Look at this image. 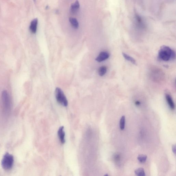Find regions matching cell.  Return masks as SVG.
Listing matches in <instances>:
<instances>
[{
  "label": "cell",
  "mask_w": 176,
  "mask_h": 176,
  "mask_svg": "<svg viewBox=\"0 0 176 176\" xmlns=\"http://www.w3.org/2000/svg\"><path fill=\"white\" fill-rule=\"evenodd\" d=\"M135 174L139 176H145V173L143 168H139L135 170Z\"/></svg>",
  "instance_id": "4fadbf2b"
},
{
  "label": "cell",
  "mask_w": 176,
  "mask_h": 176,
  "mask_svg": "<svg viewBox=\"0 0 176 176\" xmlns=\"http://www.w3.org/2000/svg\"><path fill=\"white\" fill-rule=\"evenodd\" d=\"M122 54L123 57L126 60L130 61L131 63L135 64V65H136V62L134 59L125 53H123Z\"/></svg>",
  "instance_id": "8fae6325"
},
{
  "label": "cell",
  "mask_w": 176,
  "mask_h": 176,
  "mask_svg": "<svg viewBox=\"0 0 176 176\" xmlns=\"http://www.w3.org/2000/svg\"><path fill=\"white\" fill-rule=\"evenodd\" d=\"M158 56L160 60L168 61L175 59V53L169 47L163 46H161L158 51Z\"/></svg>",
  "instance_id": "6da1fadb"
},
{
  "label": "cell",
  "mask_w": 176,
  "mask_h": 176,
  "mask_svg": "<svg viewBox=\"0 0 176 176\" xmlns=\"http://www.w3.org/2000/svg\"><path fill=\"white\" fill-rule=\"evenodd\" d=\"M125 117L123 116L120 119V127L121 130H123L125 129Z\"/></svg>",
  "instance_id": "5bb4252c"
},
{
  "label": "cell",
  "mask_w": 176,
  "mask_h": 176,
  "mask_svg": "<svg viewBox=\"0 0 176 176\" xmlns=\"http://www.w3.org/2000/svg\"><path fill=\"white\" fill-rule=\"evenodd\" d=\"M2 97L4 110L8 112L11 108V100L9 94L6 91H2Z\"/></svg>",
  "instance_id": "277c9868"
},
{
  "label": "cell",
  "mask_w": 176,
  "mask_h": 176,
  "mask_svg": "<svg viewBox=\"0 0 176 176\" xmlns=\"http://www.w3.org/2000/svg\"><path fill=\"white\" fill-rule=\"evenodd\" d=\"M80 5L79 2L77 0L74 3L72 4L70 7V11L72 13H75L80 8Z\"/></svg>",
  "instance_id": "9c48e42d"
},
{
  "label": "cell",
  "mask_w": 176,
  "mask_h": 176,
  "mask_svg": "<svg viewBox=\"0 0 176 176\" xmlns=\"http://www.w3.org/2000/svg\"><path fill=\"white\" fill-rule=\"evenodd\" d=\"M165 98L168 105L171 109H172V110H174L175 108V104L174 102H173L171 96L169 94H167L165 95Z\"/></svg>",
  "instance_id": "ba28073f"
},
{
  "label": "cell",
  "mask_w": 176,
  "mask_h": 176,
  "mask_svg": "<svg viewBox=\"0 0 176 176\" xmlns=\"http://www.w3.org/2000/svg\"><path fill=\"white\" fill-rule=\"evenodd\" d=\"M64 127L63 126H61L59 128L58 131V136L62 144H64L65 143V133L64 130Z\"/></svg>",
  "instance_id": "8992f818"
},
{
  "label": "cell",
  "mask_w": 176,
  "mask_h": 176,
  "mask_svg": "<svg viewBox=\"0 0 176 176\" xmlns=\"http://www.w3.org/2000/svg\"><path fill=\"white\" fill-rule=\"evenodd\" d=\"M107 71V68L106 66H101L98 70L99 75L101 76H103L105 75Z\"/></svg>",
  "instance_id": "7c38bea8"
},
{
  "label": "cell",
  "mask_w": 176,
  "mask_h": 176,
  "mask_svg": "<svg viewBox=\"0 0 176 176\" xmlns=\"http://www.w3.org/2000/svg\"><path fill=\"white\" fill-rule=\"evenodd\" d=\"M69 21H70L71 25L74 28L77 29L79 27L78 22L75 18H69Z\"/></svg>",
  "instance_id": "30bf717a"
},
{
  "label": "cell",
  "mask_w": 176,
  "mask_h": 176,
  "mask_svg": "<svg viewBox=\"0 0 176 176\" xmlns=\"http://www.w3.org/2000/svg\"><path fill=\"white\" fill-rule=\"evenodd\" d=\"M34 2H36V0H33Z\"/></svg>",
  "instance_id": "ac0fdd59"
},
{
  "label": "cell",
  "mask_w": 176,
  "mask_h": 176,
  "mask_svg": "<svg viewBox=\"0 0 176 176\" xmlns=\"http://www.w3.org/2000/svg\"><path fill=\"white\" fill-rule=\"evenodd\" d=\"M172 151H173V153H174L175 154H175H176V147H175V145H173L172 146Z\"/></svg>",
  "instance_id": "2e32d148"
},
{
  "label": "cell",
  "mask_w": 176,
  "mask_h": 176,
  "mask_svg": "<svg viewBox=\"0 0 176 176\" xmlns=\"http://www.w3.org/2000/svg\"><path fill=\"white\" fill-rule=\"evenodd\" d=\"M55 95L56 100L59 104L64 107H66L68 105V101L61 88H56Z\"/></svg>",
  "instance_id": "3957f363"
},
{
  "label": "cell",
  "mask_w": 176,
  "mask_h": 176,
  "mask_svg": "<svg viewBox=\"0 0 176 176\" xmlns=\"http://www.w3.org/2000/svg\"><path fill=\"white\" fill-rule=\"evenodd\" d=\"M135 104L136 105H140V103L139 101H136L135 102Z\"/></svg>",
  "instance_id": "e0dca14e"
},
{
  "label": "cell",
  "mask_w": 176,
  "mask_h": 176,
  "mask_svg": "<svg viewBox=\"0 0 176 176\" xmlns=\"http://www.w3.org/2000/svg\"><path fill=\"white\" fill-rule=\"evenodd\" d=\"M38 23V19L37 18L34 19L31 21L29 29L31 33L35 34L36 33Z\"/></svg>",
  "instance_id": "52a82bcc"
},
{
  "label": "cell",
  "mask_w": 176,
  "mask_h": 176,
  "mask_svg": "<svg viewBox=\"0 0 176 176\" xmlns=\"http://www.w3.org/2000/svg\"><path fill=\"white\" fill-rule=\"evenodd\" d=\"M147 156L145 155H139L138 157L137 158L139 161L141 163H143L145 162L147 160Z\"/></svg>",
  "instance_id": "9a60e30c"
},
{
  "label": "cell",
  "mask_w": 176,
  "mask_h": 176,
  "mask_svg": "<svg viewBox=\"0 0 176 176\" xmlns=\"http://www.w3.org/2000/svg\"><path fill=\"white\" fill-rule=\"evenodd\" d=\"M14 162L13 156L8 153H7L2 158L1 162L2 167L5 170H11L13 167Z\"/></svg>",
  "instance_id": "7a4b0ae2"
},
{
  "label": "cell",
  "mask_w": 176,
  "mask_h": 176,
  "mask_svg": "<svg viewBox=\"0 0 176 176\" xmlns=\"http://www.w3.org/2000/svg\"><path fill=\"white\" fill-rule=\"evenodd\" d=\"M110 56V54L107 52L105 51L101 52L96 59V60L98 62H101L108 59Z\"/></svg>",
  "instance_id": "5b68a950"
}]
</instances>
